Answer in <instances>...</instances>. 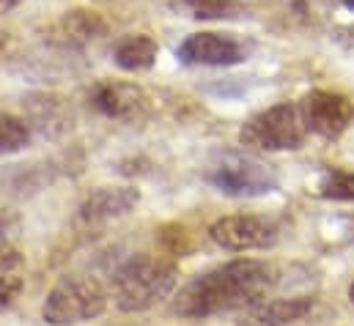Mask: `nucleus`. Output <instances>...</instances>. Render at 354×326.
Returning a JSON list of instances; mask_svg holds the SVG:
<instances>
[{
  "label": "nucleus",
  "mask_w": 354,
  "mask_h": 326,
  "mask_svg": "<svg viewBox=\"0 0 354 326\" xmlns=\"http://www.w3.org/2000/svg\"><path fill=\"white\" fill-rule=\"evenodd\" d=\"M277 271L266 260L239 258L228 260L206 274L189 280L174 299V313L178 318H212L220 313L248 310L264 302L274 288Z\"/></svg>",
  "instance_id": "f257e3e1"
},
{
  "label": "nucleus",
  "mask_w": 354,
  "mask_h": 326,
  "mask_svg": "<svg viewBox=\"0 0 354 326\" xmlns=\"http://www.w3.org/2000/svg\"><path fill=\"white\" fill-rule=\"evenodd\" d=\"M308 137L299 104H274L256 113L239 129V143L256 151H297Z\"/></svg>",
  "instance_id": "7ed1b4c3"
},
{
  "label": "nucleus",
  "mask_w": 354,
  "mask_h": 326,
  "mask_svg": "<svg viewBox=\"0 0 354 326\" xmlns=\"http://www.w3.org/2000/svg\"><path fill=\"white\" fill-rule=\"evenodd\" d=\"M19 291H22V280L14 277L11 271H3L0 274V313L14 305V299L19 296Z\"/></svg>",
  "instance_id": "f3484780"
},
{
  "label": "nucleus",
  "mask_w": 354,
  "mask_h": 326,
  "mask_svg": "<svg viewBox=\"0 0 354 326\" xmlns=\"http://www.w3.org/2000/svg\"><path fill=\"white\" fill-rule=\"evenodd\" d=\"M299 110L308 132L327 140L341 137L354 121V104L344 93H335V90H310L299 102Z\"/></svg>",
  "instance_id": "0eeeda50"
},
{
  "label": "nucleus",
  "mask_w": 354,
  "mask_h": 326,
  "mask_svg": "<svg viewBox=\"0 0 354 326\" xmlns=\"http://www.w3.org/2000/svg\"><path fill=\"white\" fill-rule=\"evenodd\" d=\"M104 30L107 25L96 11H69L53 25V41L77 47V44H88L93 39H99Z\"/></svg>",
  "instance_id": "f8f14e48"
},
{
  "label": "nucleus",
  "mask_w": 354,
  "mask_h": 326,
  "mask_svg": "<svg viewBox=\"0 0 354 326\" xmlns=\"http://www.w3.org/2000/svg\"><path fill=\"white\" fill-rule=\"evenodd\" d=\"M349 299H352V305H354V282H352V288H349Z\"/></svg>",
  "instance_id": "4be33fe9"
},
{
  "label": "nucleus",
  "mask_w": 354,
  "mask_h": 326,
  "mask_svg": "<svg viewBox=\"0 0 354 326\" xmlns=\"http://www.w3.org/2000/svg\"><path fill=\"white\" fill-rule=\"evenodd\" d=\"M107 310V291L93 277H64L44 299L41 316L53 326H77Z\"/></svg>",
  "instance_id": "20e7f679"
},
{
  "label": "nucleus",
  "mask_w": 354,
  "mask_h": 326,
  "mask_svg": "<svg viewBox=\"0 0 354 326\" xmlns=\"http://www.w3.org/2000/svg\"><path fill=\"white\" fill-rule=\"evenodd\" d=\"M19 231V217L8 209H0V242H8Z\"/></svg>",
  "instance_id": "a211bd4d"
},
{
  "label": "nucleus",
  "mask_w": 354,
  "mask_h": 326,
  "mask_svg": "<svg viewBox=\"0 0 354 326\" xmlns=\"http://www.w3.org/2000/svg\"><path fill=\"white\" fill-rule=\"evenodd\" d=\"M176 58L187 66H236L248 58V50L231 33H192L176 50Z\"/></svg>",
  "instance_id": "6e6552de"
},
{
  "label": "nucleus",
  "mask_w": 354,
  "mask_h": 326,
  "mask_svg": "<svg viewBox=\"0 0 354 326\" xmlns=\"http://www.w3.org/2000/svg\"><path fill=\"white\" fill-rule=\"evenodd\" d=\"M341 3H344L346 8H354V0H341Z\"/></svg>",
  "instance_id": "412c9836"
},
{
  "label": "nucleus",
  "mask_w": 354,
  "mask_h": 326,
  "mask_svg": "<svg viewBox=\"0 0 354 326\" xmlns=\"http://www.w3.org/2000/svg\"><path fill=\"white\" fill-rule=\"evenodd\" d=\"M19 3H22V0H0V17L8 14V11H14Z\"/></svg>",
  "instance_id": "aec40b11"
},
{
  "label": "nucleus",
  "mask_w": 354,
  "mask_h": 326,
  "mask_svg": "<svg viewBox=\"0 0 354 326\" xmlns=\"http://www.w3.org/2000/svg\"><path fill=\"white\" fill-rule=\"evenodd\" d=\"M138 200H140V195L132 186H99L83 200V206L77 211V220L88 228L107 225L113 220L127 217L138 206Z\"/></svg>",
  "instance_id": "9d476101"
},
{
  "label": "nucleus",
  "mask_w": 354,
  "mask_h": 326,
  "mask_svg": "<svg viewBox=\"0 0 354 326\" xmlns=\"http://www.w3.org/2000/svg\"><path fill=\"white\" fill-rule=\"evenodd\" d=\"M28 140H30L28 124L11 113H0V157L17 154L19 148L28 146Z\"/></svg>",
  "instance_id": "2eb2a0df"
},
{
  "label": "nucleus",
  "mask_w": 354,
  "mask_h": 326,
  "mask_svg": "<svg viewBox=\"0 0 354 326\" xmlns=\"http://www.w3.org/2000/svg\"><path fill=\"white\" fill-rule=\"evenodd\" d=\"M313 310V299L294 296V299H269L242 310L236 326H288L305 318Z\"/></svg>",
  "instance_id": "9b49d317"
},
{
  "label": "nucleus",
  "mask_w": 354,
  "mask_h": 326,
  "mask_svg": "<svg viewBox=\"0 0 354 326\" xmlns=\"http://www.w3.org/2000/svg\"><path fill=\"white\" fill-rule=\"evenodd\" d=\"M171 8L189 19H231L242 11V0H171Z\"/></svg>",
  "instance_id": "4468645a"
},
{
  "label": "nucleus",
  "mask_w": 354,
  "mask_h": 326,
  "mask_svg": "<svg viewBox=\"0 0 354 326\" xmlns=\"http://www.w3.org/2000/svg\"><path fill=\"white\" fill-rule=\"evenodd\" d=\"M178 282L176 263L157 255H132L124 260L110 280V294L115 307L124 313H143L165 302Z\"/></svg>",
  "instance_id": "f03ea898"
},
{
  "label": "nucleus",
  "mask_w": 354,
  "mask_h": 326,
  "mask_svg": "<svg viewBox=\"0 0 354 326\" xmlns=\"http://www.w3.org/2000/svg\"><path fill=\"white\" fill-rule=\"evenodd\" d=\"M157 41L146 33H132V36H124L115 50H113V61L118 69L124 72H146L157 64Z\"/></svg>",
  "instance_id": "ddd939ff"
},
{
  "label": "nucleus",
  "mask_w": 354,
  "mask_h": 326,
  "mask_svg": "<svg viewBox=\"0 0 354 326\" xmlns=\"http://www.w3.org/2000/svg\"><path fill=\"white\" fill-rule=\"evenodd\" d=\"M209 239L228 252L269 249L280 239V225L261 214H231L212 222Z\"/></svg>",
  "instance_id": "423d86ee"
},
{
  "label": "nucleus",
  "mask_w": 354,
  "mask_h": 326,
  "mask_svg": "<svg viewBox=\"0 0 354 326\" xmlns=\"http://www.w3.org/2000/svg\"><path fill=\"white\" fill-rule=\"evenodd\" d=\"M19 266H22V255L17 249H11L6 242H0V274L3 271H14Z\"/></svg>",
  "instance_id": "6ab92c4d"
},
{
  "label": "nucleus",
  "mask_w": 354,
  "mask_h": 326,
  "mask_svg": "<svg viewBox=\"0 0 354 326\" xmlns=\"http://www.w3.org/2000/svg\"><path fill=\"white\" fill-rule=\"evenodd\" d=\"M206 181L231 198H259L277 186L274 173L256 157L225 151L206 167Z\"/></svg>",
  "instance_id": "39448f33"
},
{
  "label": "nucleus",
  "mask_w": 354,
  "mask_h": 326,
  "mask_svg": "<svg viewBox=\"0 0 354 326\" xmlns=\"http://www.w3.org/2000/svg\"><path fill=\"white\" fill-rule=\"evenodd\" d=\"M91 107L96 113H102L104 118H115V121H132L146 110V93L132 85V82H99L93 85L88 93Z\"/></svg>",
  "instance_id": "1a4fd4ad"
},
{
  "label": "nucleus",
  "mask_w": 354,
  "mask_h": 326,
  "mask_svg": "<svg viewBox=\"0 0 354 326\" xmlns=\"http://www.w3.org/2000/svg\"><path fill=\"white\" fill-rule=\"evenodd\" d=\"M319 195L327 200H354V173L352 170H330L319 184Z\"/></svg>",
  "instance_id": "dca6fc26"
}]
</instances>
